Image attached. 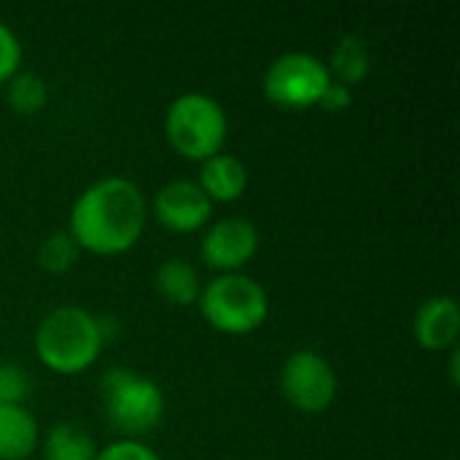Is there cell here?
Returning a JSON list of instances; mask_svg holds the SVG:
<instances>
[{"instance_id": "cell-1", "label": "cell", "mask_w": 460, "mask_h": 460, "mask_svg": "<svg viewBox=\"0 0 460 460\" xmlns=\"http://www.w3.org/2000/svg\"><path fill=\"white\" fill-rule=\"evenodd\" d=\"M148 221V202L129 178L111 175L86 186L70 208L67 234L78 251L121 256L137 245Z\"/></svg>"}, {"instance_id": "cell-2", "label": "cell", "mask_w": 460, "mask_h": 460, "mask_svg": "<svg viewBox=\"0 0 460 460\" xmlns=\"http://www.w3.org/2000/svg\"><path fill=\"white\" fill-rule=\"evenodd\" d=\"M105 334L100 318L84 307H57L35 329V356L38 361L62 377L84 375L94 367L102 353Z\"/></svg>"}, {"instance_id": "cell-3", "label": "cell", "mask_w": 460, "mask_h": 460, "mask_svg": "<svg viewBox=\"0 0 460 460\" xmlns=\"http://www.w3.org/2000/svg\"><path fill=\"white\" fill-rule=\"evenodd\" d=\"M100 402L108 426L119 431L121 439H140L164 418V394L159 383L129 367H111L100 377Z\"/></svg>"}, {"instance_id": "cell-4", "label": "cell", "mask_w": 460, "mask_h": 460, "mask_svg": "<svg viewBox=\"0 0 460 460\" xmlns=\"http://www.w3.org/2000/svg\"><path fill=\"white\" fill-rule=\"evenodd\" d=\"M199 313L210 329L226 337H245L259 332L270 315V296L259 280L232 272L216 275L199 294Z\"/></svg>"}, {"instance_id": "cell-5", "label": "cell", "mask_w": 460, "mask_h": 460, "mask_svg": "<svg viewBox=\"0 0 460 460\" xmlns=\"http://www.w3.org/2000/svg\"><path fill=\"white\" fill-rule=\"evenodd\" d=\"M229 132L226 113L218 100L202 92L181 94L170 102L164 116V135L172 151L191 162H208L224 151Z\"/></svg>"}, {"instance_id": "cell-6", "label": "cell", "mask_w": 460, "mask_h": 460, "mask_svg": "<svg viewBox=\"0 0 460 460\" xmlns=\"http://www.w3.org/2000/svg\"><path fill=\"white\" fill-rule=\"evenodd\" d=\"M329 84L332 73L326 62L307 51L280 54L264 73V94L283 111H305L318 105Z\"/></svg>"}, {"instance_id": "cell-7", "label": "cell", "mask_w": 460, "mask_h": 460, "mask_svg": "<svg viewBox=\"0 0 460 460\" xmlns=\"http://www.w3.org/2000/svg\"><path fill=\"white\" fill-rule=\"evenodd\" d=\"M280 394L302 415H321L337 399V372L315 350H296L280 367Z\"/></svg>"}, {"instance_id": "cell-8", "label": "cell", "mask_w": 460, "mask_h": 460, "mask_svg": "<svg viewBox=\"0 0 460 460\" xmlns=\"http://www.w3.org/2000/svg\"><path fill=\"white\" fill-rule=\"evenodd\" d=\"M259 251V229L248 218H221L216 221L199 243V256L205 267L218 275L240 272Z\"/></svg>"}, {"instance_id": "cell-9", "label": "cell", "mask_w": 460, "mask_h": 460, "mask_svg": "<svg viewBox=\"0 0 460 460\" xmlns=\"http://www.w3.org/2000/svg\"><path fill=\"white\" fill-rule=\"evenodd\" d=\"M151 216L175 234L199 232L210 216L213 202L202 194L197 181H170L151 199Z\"/></svg>"}, {"instance_id": "cell-10", "label": "cell", "mask_w": 460, "mask_h": 460, "mask_svg": "<svg viewBox=\"0 0 460 460\" xmlns=\"http://www.w3.org/2000/svg\"><path fill=\"white\" fill-rule=\"evenodd\" d=\"M412 334L415 342L431 353H445L458 348L460 307L456 296H429L415 313Z\"/></svg>"}, {"instance_id": "cell-11", "label": "cell", "mask_w": 460, "mask_h": 460, "mask_svg": "<svg viewBox=\"0 0 460 460\" xmlns=\"http://www.w3.org/2000/svg\"><path fill=\"white\" fill-rule=\"evenodd\" d=\"M197 186L202 189V194L216 205V202H237L245 189H248V170L245 164L232 156V154H216L208 162H202Z\"/></svg>"}, {"instance_id": "cell-12", "label": "cell", "mask_w": 460, "mask_h": 460, "mask_svg": "<svg viewBox=\"0 0 460 460\" xmlns=\"http://www.w3.org/2000/svg\"><path fill=\"white\" fill-rule=\"evenodd\" d=\"M40 442V431L24 404L0 407V460H27Z\"/></svg>"}, {"instance_id": "cell-13", "label": "cell", "mask_w": 460, "mask_h": 460, "mask_svg": "<svg viewBox=\"0 0 460 460\" xmlns=\"http://www.w3.org/2000/svg\"><path fill=\"white\" fill-rule=\"evenodd\" d=\"M154 286H156V294L167 305H175V307H191L199 302V294H202L199 272L186 259L162 261L154 275Z\"/></svg>"}, {"instance_id": "cell-14", "label": "cell", "mask_w": 460, "mask_h": 460, "mask_svg": "<svg viewBox=\"0 0 460 460\" xmlns=\"http://www.w3.org/2000/svg\"><path fill=\"white\" fill-rule=\"evenodd\" d=\"M329 73H332V81L337 84H345V86H356L361 84L369 70H372V51H369V43L361 38V35H345L334 51H332V62L326 65Z\"/></svg>"}, {"instance_id": "cell-15", "label": "cell", "mask_w": 460, "mask_h": 460, "mask_svg": "<svg viewBox=\"0 0 460 460\" xmlns=\"http://www.w3.org/2000/svg\"><path fill=\"white\" fill-rule=\"evenodd\" d=\"M40 450H43V460H94L97 458V447L92 442V437L73 426V423H59L54 426L43 442H40Z\"/></svg>"}, {"instance_id": "cell-16", "label": "cell", "mask_w": 460, "mask_h": 460, "mask_svg": "<svg viewBox=\"0 0 460 460\" xmlns=\"http://www.w3.org/2000/svg\"><path fill=\"white\" fill-rule=\"evenodd\" d=\"M5 102L13 113L19 116H35L46 108L49 102V84L38 73L19 70L8 84H5Z\"/></svg>"}, {"instance_id": "cell-17", "label": "cell", "mask_w": 460, "mask_h": 460, "mask_svg": "<svg viewBox=\"0 0 460 460\" xmlns=\"http://www.w3.org/2000/svg\"><path fill=\"white\" fill-rule=\"evenodd\" d=\"M78 245L67 232H54L38 245V267L49 275H65L78 261Z\"/></svg>"}, {"instance_id": "cell-18", "label": "cell", "mask_w": 460, "mask_h": 460, "mask_svg": "<svg viewBox=\"0 0 460 460\" xmlns=\"http://www.w3.org/2000/svg\"><path fill=\"white\" fill-rule=\"evenodd\" d=\"M30 394V380L22 367L0 364V407L3 404H24Z\"/></svg>"}, {"instance_id": "cell-19", "label": "cell", "mask_w": 460, "mask_h": 460, "mask_svg": "<svg viewBox=\"0 0 460 460\" xmlns=\"http://www.w3.org/2000/svg\"><path fill=\"white\" fill-rule=\"evenodd\" d=\"M22 65V43L16 38V32L0 22V86H5Z\"/></svg>"}, {"instance_id": "cell-20", "label": "cell", "mask_w": 460, "mask_h": 460, "mask_svg": "<svg viewBox=\"0 0 460 460\" xmlns=\"http://www.w3.org/2000/svg\"><path fill=\"white\" fill-rule=\"evenodd\" d=\"M94 460H162L140 439H116L108 447L97 450Z\"/></svg>"}, {"instance_id": "cell-21", "label": "cell", "mask_w": 460, "mask_h": 460, "mask_svg": "<svg viewBox=\"0 0 460 460\" xmlns=\"http://www.w3.org/2000/svg\"><path fill=\"white\" fill-rule=\"evenodd\" d=\"M350 105H353V89L345 86V84H337V81H332L326 86V92L321 94V100H318V108L326 111V113H342Z\"/></svg>"}]
</instances>
